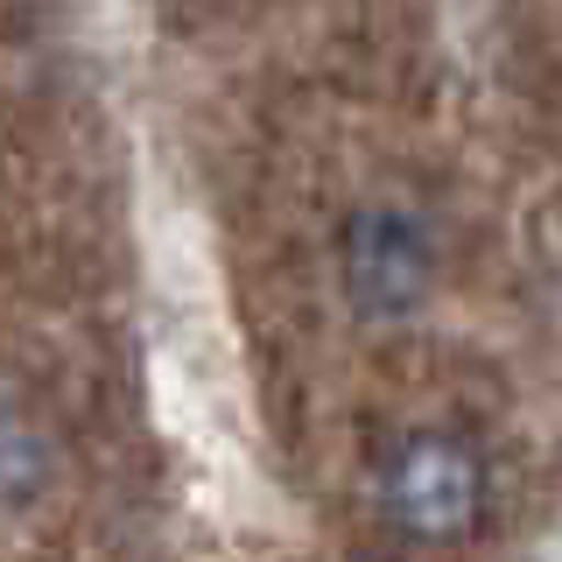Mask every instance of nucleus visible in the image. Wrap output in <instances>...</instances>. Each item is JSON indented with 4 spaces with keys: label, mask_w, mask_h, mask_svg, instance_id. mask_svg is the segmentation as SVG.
I'll use <instances>...</instances> for the list:
<instances>
[{
    "label": "nucleus",
    "mask_w": 562,
    "mask_h": 562,
    "mask_svg": "<svg viewBox=\"0 0 562 562\" xmlns=\"http://www.w3.org/2000/svg\"><path fill=\"white\" fill-rule=\"evenodd\" d=\"M485 457L464 443V436L422 429L408 443H394V457L380 464V506L394 527H408L422 541H450L471 535L485 520Z\"/></svg>",
    "instance_id": "1"
},
{
    "label": "nucleus",
    "mask_w": 562,
    "mask_h": 562,
    "mask_svg": "<svg viewBox=\"0 0 562 562\" xmlns=\"http://www.w3.org/2000/svg\"><path fill=\"white\" fill-rule=\"evenodd\" d=\"M436 281V239L415 211L373 204L345 233V289L366 316H401L429 295Z\"/></svg>",
    "instance_id": "2"
}]
</instances>
